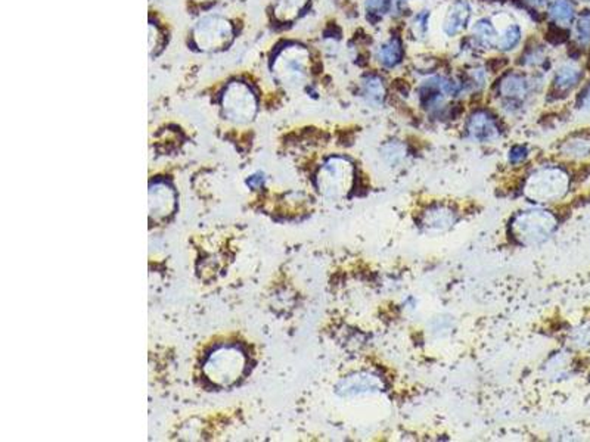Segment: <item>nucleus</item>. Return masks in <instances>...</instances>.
Returning <instances> with one entry per match:
<instances>
[{
    "label": "nucleus",
    "instance_id": "20",
    "mask_svg": "<svg viewBox=\"0 0 590 442\" xmlns=\"http://www.w3.org/2000/svg\"><path fill=\"white\" fill-rule=\"evenodd\" d=\"M520 40H521V30L518 26L513 24L502 33L500 38H498V46L502 50H510L520 43Z\"/></svg>",
    "mask_w": 590,
    "mask_h": 442
},
{
    "label": "nucleus",
    "instance_id": "9",
    "mask_svg": "<svg viewBox=\"0 0 590 442\" xmlns=\"http://www.w3.org/2000/svg\"><path fill=\"white\" fill-rule=\"evenodd\" d=\"M176 207L174 190L163 182L154 183L149 189V217L151 220L160 221L167 218Z\"/></svg>",
    "mask_w": 590,
    "mask_h": 442
},
{
    "label": "nucleus",
    "instance_id": "15",
    "mask_svg": "<svg viewBox=\"0 0 590 442\" xmlns=\"http://www.w3.org/2000/svg\"><path fill=\"white\" fill-rule=\"evenodd\" d=\"M378 61L384 65V67H396L400 61H402V56H403V49H402V43L399 42L397 38H390L387 40L385 43H382L378 49Z\"/></svg>",
    "mask_w": 590,
    "mask_h": 442
},
{
    "label": "nucleus",
    "instance_id": "25",
    "mask_svg": "<svg viewBox=\"0 0 590 442\" xmlns=\"http://www.w3.org/2000/svg\"><path fill=\"white\" fill-rule=\"evenodd\" d=\"M525 156H527V149L522 148V146H515V148L510 149V152H509V161L513 164L521 163V161L525 159Z\"/></svg>",
    "mask_w": 590,
    "mask_h": 442
},
{
    "label": "nucleus",
    "instance_id": "8",
    "mask_svg": "<svg viewBox=\"0 0 590 442\" xmlns=\"http://www.w3.org/2000/svg\"><path fill=\"white\" fill-rule=\"evenodd\" d=\"M382 380L372 373L360 372L344 377L337 385V394L341 397H356L363 394H375L382 391Z\"/></svg>",
    "mask_w": 590,
    "mask_h": 442
},
{
    "label": "nucleus",
    "instance_id": "4",
    "mask_svg": "<svg viewBox=\"0 0 590 442\" xmlns=\"http://www.w3.org/2000/svg\"><path fill=\"white\" fill-rule=\"evenodd\" d=\"M353 182V167L343 158H331L318 174V186L325 196H344Z\"/></svg>",
    "mask_w": 590,
    "mask_h": 442
},
{
    "label": "nucleus",
    "instance_id": "24",
    "mask_svg": "<svg viewBox=\"0 0 590 442\" xmlns=\"http://www.w3.org/2000/svg\"><path fill=\"white\" fill-rule=\"evenodd\" d=\"M428 15L427 14H418L415 16V21H413V30H415V34L424 36L428 30Z\"/></svg>",
    "mask_w": 590,
    "mask_h": 442
},
{
    "label": "nucleus",
    "instance_id": "2",
    "mask_svg": "<svg viewBox=\"0 0 590 442\" xmlns=\"http://www.w3.org/2000/svg\"><path fill=\"white\" fill-rule=\"evenodd\" d=\"M245 363V355L240 348L220 347L208 355L204 365V373L213 384L229 387L242 376Z\"/></svg>",
    "mask_w": 590,
    "mask_h": 442
},
{
    "label": "nucleus",
    "instance_id": "12",
    "mask_svg": "<svg viewBox=\"0 0 590 442\" xmlns=\"http://www.w3.org/2000/svg\"><path fill=\"white\" fill-rule=\"evenodd\" d=\"M469 19V6L463 0L451 5L444 19V31L449 36L458 34L468 23Z\"/></svg>",
    "mask_w": 590,
    "mask_h": 442
},
{
    "label": "nucleus",
    "instance_id": "18",
    "mask_svg": "<svg viewBox=\"0 0 590 442\" xmlns=\"http://www.w3.org/2000/svg\"><path fill=\"white\" fill-rule=\"evenodd\" d=\"M472 34H474L477 43L483 48H491L498 45V36L495 27L491 26L487 19H480L472 27Z\"/></svg>",
    "mask_w": 590,
    "mask_h": 442
},
{
    "label": "nucleus",
    "instance_id": "5",
    "mask_svg": "<svg viewBox=\"0 0 590 442\" xmlns=\"http://www.w3.org/2000/svg\"><path fill=\"white\" fill-rule=\"evenodd\" d=\"M223 112L235 123H248L255 114V97L242 83H232L223 96Z\"/></svg>",
    "mask_w": 590,
    "mask_h": 442
},
{
    "label": "nucleus",
    "instance_id": "17",
    "mask_svg": "<svg viewBox=\"0 0 590 442\" xmlns=\"http://www.w3.org/2000/svg\"><path fill=\"white\" fill-rule=\"evenodd\" d=\"M550 16H552L554 21L558 26H569L573 23V19L576 16V11H574V5L569 2V0H555L550 6Z\"/></svg>",
    "mask_w": 590,
    "mask_h": 442
},
{
    "label": "nucleus",
    "instance_id": "14",
    "mask_svg": "<svg viewBox=\"0 0 590 442\" xmlns=\"http://www.w3.org/2000/svg\"><path fill=\"white\" fill-rule=\"evenodd\" d=\"M500 93L509 100L524 99L528 93V83L521 75L510 74L503 78V82L500 85Z\"/></svg>",
    "mask_w": 590,
    "mask_h": 442
},
{
    "label": "nucleus",
    "instance_id": "10",
    "mask_svg": "<svg viewBox=\"0 0 590 442\" xmlns=\"http://www.w3.org/2000/svg\"><path fill=\"white\" fill-rule=\"evenodd\" d=\"M468 134L471 139L477 140V142L486 144L491 142L499 136V129L495 123V119L491 118L487 112L478 111L472 114L469 122H468Z\"/></svg>",
    "mask_w": 590,
    "mask_h": 442
},
{
    "label": "nucleus",
    "instance_id": "27",
    "mask_svg": "<svg viewBox=\"0 0 590 442\" xmlns=\"http://www.w3.org/2000/svg\"><path fill=\"white\" fill-rule=\"evenodd\" d=\"M580 107L583 109H590V85L587 86V89L584 90L583 96L580 97Z\"/></svg>",
    "mask_w": 590,
    "mask_h": 442
},
{
    "label": "nucleus",
    "instance_id": "22",
    "mask_svg": "<svg viewBox=\"0 0 590 442\" xmlns=\"http://www.w3.org/2000/svg\"><path fill=\"white\" fill-rule=\"evenodd\" d=\"M576 36L580 45L590 43V11L581 14L576 24Z\"/></svg>",
    "mask_w": 590,
    "mask_h": 442
},
{
    "label": "nucleus",
    "instance_id": "29",
    "mask_svg": "<svg viewBox=\"0 0 590 442\" xmlns=\"http://www.w3.org/2000/svg\"><path fill=\"white\" fill-rule=\"evenodd\" d=\"M396 4H403V2H406V0H395Z\"/></svg>",
    "mask_w": 590,
    "mask_h": 442
},
{
    "label": "nucleus",
    "instance_id": "3",
    "mask_svg": "<svg viewBox=\"0 0 590 442\" xmlns=\"http://www.w3.org/2000/svg\"><path fill=\"white\" fill-rule=\"evenodd\" d=\"M568 176L559 168H542L530 176L525 185V196L536 203H552L568 190Z\"/></svg>",
    "mask_w": 590,
    "mask_h": 442
},
{
    "label": "nucleus",
    "instance_id": "28",
    "mask_svg": "<svg viewBox=\"0 0 590 442\" xmlns=\"http://www.w3.org/2000/svg\"><path fill=\"white\" fill-rule=\"evenodd\" d=\"M528 5H531L533 8H542L547 4V0H525Z\"/></svg>",
    "mask_w": 590,
    "mask_h": 442
},
{
    "label": "nucleus",
    "instance_id": "19",
    "mask_svg": "<svg viewBox=\"0 0 590 442\" xmlns=\"http://www.w3.org/2000/svg\"><path fill=\"white\" fill-rule=\"evenodd\" d=\"M562 152L567 156H572V158H583L587 156L590 153V142L586 139H572L565 142V145L562 146Z\"/></svg>",
    "mask_w": 590,
    "mask_h": 442
},
{
    "label": "nucleus",
    "instance_id": "11",
    "mask_svg": "<svg viewBox=\"0 0 590 442\" xmlns=\"http://www.w3.org/2000/svg\"><path fill=\"white\" fill-rule=\"evenodd\" d=\"M455 221L456 215L454 210L444 205H436L424 212L422 227L428 232H443L454 226Z\"/></svg>",
    "mask_w": 590,
    "mask_h": 442
},
{
    "label": "nucleus",
    "instance_id": "26",
    "mask_svg": "<svg viewBox=\"0 0 590 442\" xmlns=\"http://www.w3.org/2000/svg\"><path fill=\"white\" fill-rule=\"evenodd\" d=\"M524 59H525V64H528V65H537L543 61V53L539 49L531 50Z\"/></svg>",
    "mask_w": 590,
    "mask_h": 442
},
{
    "label": "nucleus",
    "instance_id": "13",
    "mask_svg": "<svg viewBox=\"0 0 590 442\" xmlns=\"http://www.w3.org/2000/svg\"><path fill=\"white\" fill-rule=\"evenodd\" d=\"M581 78V70L580 67H577L576 64H564L559 67V70L557 71V77H555V87L558 92L565 93L573 90Z\"/></svg>",
    "mask_w": 590,
    "mask_h": 442
},
{
    "label": "nucleus",
    "instance_id": "7",
    "mask_svg": "<svg viewBox=\"0 0 590 442\" xmlns=\"http://www.w3.org/2000/svg\"><path fill=\"white\" fill-rule=\"evenodd\" d=\"M307 52L300 46H291L281 52L273 64V70L282 83H300L306 77Z\"/></svg>",
    "mask_w": 590,
    "mask_h": 442
},
{
    "label": "nucleus",
    "instance_id": "6",
    "mask_svg": "<svg viewBox=\"0 0 590 442\" xmlns=\"http://www.w3.org/2000/svg\"><path fill=\"white\" fill-rule=\"evenodd\" d=\"M232 28L227 21L218 16L204 18L195 28V42L204 50L220 49L229 43Z\"/></svg>",
    "mask_w": 590,
    "mask_h": 442
},
{
    "label": "nucleus",
    "instance_id": "21",
    "mask_svg": "<svg viewBox=\"0 0 590 442\" xmlns=\"http://www.w3.org/2000/svg\"><path fill=\"white\" fill-rule=\"evenodd\" d=\"M381 152H382L384 161L390 166H399L406 156L404 146L400 144H395V142L385 145Z\"/></svg>",
    "mask_w": 590,
    "mask_h": 442
},
{
    "label": "nucleus",
    "instance_id": "16",
    "mask_svg": "<svg viewBox=\"0 0 590 442\" xmlns=\"http://www.w3.org/2000/svg\"><path fill=\"white\" fill-rule=\"evenodd\" d=\"M362 92L368 104L381 105L385 97V89L382 85V80L377 75H368L362 83Z\"/></svg>",
    "mask_w": 590,
    "mask_h": 442
},
{
    "label": "nucleus",
    "instance_id": "23",
    "mask_svg": "<svg viewBox=\"0 0 590 442\" xmlns=\"http://www.w3.org/2000/svg\"><path fill=\"white\" fill-rule=\"evenodd\" d=\"M365 6L372 14L385 12L388 6V0H365Z\"/></svg>",
    "mask_w": 590,
    "mask_h": 442
},
{
    "label": "nucleus",
    "instance_id": "1",
    "mask_svg": "<svg viewBox=\"0 0 590 442\" xmlns=\"http://www.w3.org/2000/svg\"><path fill=\"white\" fill-rule=\"evenodd\" d=\"M557 229V218L545 210H527L510 221V235L520 245L536 247L550 237Z\"/></svg>",
    "mask_w": 590,
    "mask_h": 442
}]
</instances>
